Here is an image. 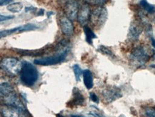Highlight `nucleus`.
<instances>
[{
    "mask_svg": "<svg viewBox=\"0 0 155 117\" xmlns=\"http://www.w3.org/2000/svg\"><path fill=\"white\" fill-rule=\"evenodd\" d=\"M68 51V49L67 48L57 55L44 57V58L36 59L34 60V64L40 65V66H51V65L59 64V63L62 62L66 58Z\"/></svg>",
    "mask_w": 155,
    "mask_h": 117,
    "instance_id": "obj_4",
    "label": "nucleus"
},
{
    "mask_svg": "<svg viewBox=\"0 0 155 117\" xmlns=\"http://www.w3.org/2000/svg\"><path fill=\"white\" fill-rule=\"evenodd\" d=\"M90 9H89V5L87 4H84L81 6L79 8L78 16H77V19H78L79 23L83 27L87 26V24L88 23L90 19Z\"/></svg>",
    "mask_w": 155,
    "mask_h": 117,
    "instance_id": "obj_10",
    "label": "nucleus"
},
{
    "mask_svg": "<svg viewBox=\"0 0 155 117\" xmlns=\"http://www.w3.org/2000/svg\"><path fill=\"white\" fill-rule=\"evenodd\" d=\"M73 71H74V75H75V79L77 82L80 81L81 76L83 74V71L81 69V67L79 66L78 64H74L73 66Z\"/></svg>",
    "mask_w": 155,
    "mask_h": 117,
    "instance_id": "obj_19",
    "label": "nucleus"
},
{
    "mask_svg": "<svg viewBox=\"0 0 155 117\" xmlns=\"http://www.w3.org/2000/svg\"><path fill=\"white\" fill-rule=\"evenodd\" d=\"M38 29V27L35 24H27L21 26L20 31H19V33L25 32V31H29L35 30V29Z\"/></svg>",
    "mask_w": 155,
    "mask_h": 117,
    "instance_id": "obj_21",
    "label": "nucleus"
},
{
    "mask_svg": "<svg viewBox=\"0 0 155 117\" xmlns=\"http://www.w3.org/2000/svg\"><path fill=\"white\" fill-rule=\"evenodd\" d=\"M39 77V73L35 66L28 61H24L20 72V80L25 86L31 87L35 84Z\"/></svg>",
    "mask_w": 155,
    "mask_h": 117,
    "instance_id": "obj_2",
    "label": "nucleus"
},
{
    "mask_svg": "<svg viewBox=\"0 0 155 117\" xmlns=\"http://www.w3.org/2000/svg\"><path fill=\"white\" fill-rule=\"evenodd\" d=\"M140 5L147 13L151 14V15L155 13V6L148 3L147 0H141Z\"/></svg>",
    "mask_w": 155,
    "mask_h": 117,
    "instance_id": "obj_15",
    "label": "nucleus"
},
{
    "mask_svg": "<svg viewBox=\"0 0 155 117\" xmlns=\"http://www.w3.org/2000/svg\"><path fill=\"white\" fill-rule=\"evenodd\" d=\"M2 117H27L25 109L5 104L1 108Z\"/></svg>",
    "mask_w": 155,
    "mask_h": 117,
    "instance_id": "obj_6",
    "label": "nucleus"
},
{
    "mask_svg": "<svg viewBox=\"0 0 155 117\" xmlns=\"http://www.w3.org/2000/svg\"><path fill=\"white\" fill-rule=\"evenodd\" d=\"M155 52L148 47L140 46L136 47L132 51L130 55V64L134 68H140L144 66L151 58H152Z\"/></svg>",
    "mask_w": 155,
    "mask_h": 117,
    "instance_id": "obj_1",
    "label": "nucleus"
},
{
    "mask_svg": "<svg viewBox=\"0 0 155 117\" xmlns=\"http://www.w3.org/2000/svg\"><path fill=\"white\" fill-rule=\"evenodd\" d=\"M90 99H92L93 102L96 103V104H99V99L98 96H97L94 92H91L90 93Z\"/></svg>",
    "mask_w": 155,
    "mask_h": 117,
    "instance_id": "obj_24",
    "label": "nucleus"
},
{
    "mask_svg": "<svg viewBox=\"0 0 155 117\" xmlns=\"http://www.w3.org/2000/svg\"><path fill=\"white\" fill-rule=\"evenodd\" d=\"M84 31L86 36V41L89 44H92L93 39L97 38V36L94 33L92 29H91L88 26H84Z\"/></svg>",
    "mask_w": 155,
    "mask_h": 117,
    "instance_id": "obj_14",
    "label": "nucleus"
},
{
    "mask_svg": "<svg viewBox=\"0 0 155 117\" xmlns=\"http://www.w3.org/2000/svg\"><path fill=\"white\" fill-rule=\"evenodd\" d=\"M143 27L141 23L137 21H134L131 24L129 29L128 37L130 40L136 41L140 38V36L142 33Z\"/></svg>",
    "mask_w": 155,
    "mask_h": 117,
    "instance_id": "obj_12",
    "label": "nucleus"
},
{
    "mask_svg": "<svg viewBox=\"0 0 155 117\" xmlns=\"http://www.w3.org/2000/svg\"><path fill=\"white\" fill-rule=\"evenodd\" d=\"M64 11L66 17H68L70 20L74 21L77 19L79 9L76 0H67L64 7Z\"/></svg>",
    "mask_w": 155,
    "mask_h": 117,
    "instance_id": "obj_8",
    "label": "nucleus"
},
{
    "mask_svg": "<svg viewBox=\"0 0 155 117\" xmlns=\"http://www.w3.org/2000/svg\"><path fill=\"white\" fill-rule=\"evenodd\" d=\"M84 1L87 5L101 7V6H103L104 4H106L108 2V0H84Z\"/></svg>",
    "mask_w": 155,
    "mask_h": 117,
    "instance_id": "obj_20",
    "label": "nucleus"
},
{
    "mask_svg": "<svg viewBox=\"0 0 155 117\" xmlns=\"http://www.w3.org/2000/svg\"><path fill=\"white\" fill-rule=\"evenodd\" d=\"M0 90H1V96H3L6 94H8L9 93L14 92L15 89H14L13 86L9 83L4 82L1 84Z\"/></svg>",
    "mask_w": 155,
    "mask_h": 117,
    "instance_id": "obj_16",
    "label": "nucleus"
},
{
    "mask_svg": "<svg viewBox=\"0 0 155 117\" xmlns=\"http://www.w3.org/2000/svg\"><path fill=\"white\" fill-rule=\"evenodd\" d=\"M13 18H15V16L13 15H8V16L1 15L0 16V21H7V20H9V19H13Z\"/></svg>",
    "mask_w": 155,
    "mask_h": 117,
    "instance_id": "obj_25",
    "label": "nucleus"
},
{
    "mask_svg": "<svg viewBox=\"0 0 155 117\" xmlns=\"http://www.w3.org/2000/svg\"><path fill=\"white\" fill-rule=\"evenodd\" d=\"M14 0H0V6L3 7V6L9 5Z\"/></svg>",
    "mask_w": 155,
    "mask_h": 117,
    "instance_id": "obj_26",
    "label": "nucleus"
},
{
    "mask_svg": "<svg viewBox=\"0 0 155 117\" xmlns=\"http://www.w3.org/2000/svg\"><path fill=\"white\" fill-rule=\"evenodd\" d=\"M103 99L106 104H110L122 96L121 90L117 87H108L102 93Z\"/></svg>",
    "mask_w": 155,
    "mask_h": 117,
    "instance_id": "obj_7",
    "label": "nucleus"
},
{
    "mask_svg": "<svg viewBox=\"0 0 155 117\" xmlns=\"http://www.w3.org/2000/svg\"><path fill=\"white\" fill-rule=\"evenodd\" d=\"M22 63L13 57H7L4 58L1 61V68L7 73L12 76H17L21 72Z\"/></svg>",
    "mask_w": 155,
    "mask_h": 117,
    "instance_id": "obj_3",
    "label": "nucleus"
},
{
    "mask_svg": "<svg viewBox=\"0 0 155 117\" xmlns=\"http://www.w3.org/2000/svg\"><path fill=\"white\" fill-rule=\"evenodd\" d=\"M70 117H86V116H81V115H71Z\"/></svg>",
    "mask_w": 155,
    "mask_h": 117,
    "instance_id": "obj_28",
    "label": "nucleus"
},
{
    "mask_svg": "<svg viewBox=\"0 0 155 117\" xmlns=\"http://www.w3.org/2000/svg\"><path fill=\"white\" fill-rule=\"evenodd\" d=\"M144 115L146 117H155V108L147 107L144 109Z\"/></svg>",
    "mask_w": 155,
    "mask_h": 117,
    "instance_id": "obj_23",
    "label": "nucleus"
},
{
    "mask_svg": "<svg viewBox=\"0 0 155 117\" xmlns=\"http://www.w3.org/2000/svg\"><path fill=\"white\" fill-rule=\"evenodd\" d=\"M83 80L85 86L87 89H91L94 86V82H93V75L92 71L89 69H85L83 71Z\"/></svg>",
    "mask_w": 155,
    "mask_h": 117,
    "instance_id": "obj_13",
    "label": "nucleus"
},
{
    "mask_svg": "<svg viewBox=\"0 0 155 117\" xmlns=\"http://www.w3.org/2000/svg\"><path fill=\"white\" fill-rule=\"evenodd\" d=\"M92 114L94 115V116H96V117H104V116H102V115H100L99 114H96V113H95V114Z\"/></svg>",
    "mask_w": 155,
    "mask_h": 117,
    "instance_id": "obj_29",
    "label": "nucleus"
},
{
    "mask_svg": "<svg viewBox=\"0 0 155 117\" xmlns=\"http://www.w3.org/2000/svg\"><path fill=\"white\" fill-rule=\"evenodd\" d=\"M107 17H108V12L106 8L102 7H98L91 13L90 15V22L96 28L102 27L106 22Z\"/></svg>",
    "mask_w": 155,
    "mask_h": 117,
    "instance_id": "obj_5",
    "label": "nucleus"
},
{
    "mask_svg": "<svg viewBox=\"0 0 155 117\" xmlns=\"http://www.w3.org/2000/svg\"><path fill=\"white\" fill-rule=\"evenodd\" d=\"M84 96H83L79 89L74 87L72 91V99L67 103V105L69 107H76L84 105Z\"/></svg>",
    "mask_w": 155,
    "mask_h": 117,
    "instance_id": "obj_11",
    "label": "nucleus"
},
{
    "mask_svg": "<svg viewBox=\"0 0 155 117\" xmlns=\"http://www.w3.org/2000/svg\"><path fill=\"white\" fill-rule=\"evenodd\" d=\"M21 26H19V27H15V28L10 29H5V30H2L1 32H0V35H1V38H3V37H6L7 36H10L15 33H19V31H20Z\"/></svg>",
    "mask_w": 155,
    "mask_h": 117,
    "instance_id": "obj_18",
    "label": "nucleus"
},
{
    "mask_svg": "<svg viewBox=\"0 0 155 117\" xmlns=\"http://www.w3.org/2000/svg\"><path fill=\"white\" fill-rule=\"evenodd\" d=\"M59 25L61 30L64 35L67 37H71L74 35V29L71 20L67 17H61L59 19Z\"/></svg>",
    "mask_w": 155,
    "mask_h": 117,
    "instance_id": "obj_9",
    "label": "nucleus"
},
{
    "mask_svg": "<svg viewBox=\"0 0 155 117\" xmlns=\"http://www.w3.org/2000/svg\"><path fill=\"white\" fill-rule=\"evenodd\" d=\"M56 116H57V117H64V116H62L61 114H57Z\"/></svg>",
    "mask_w": 155,
    "mask_h": 117,
    "instance_id": "obj_30",
    "label": "nucleus"
},
{
    "mask_svg": "<svg viewBox=\"0 0 155 117\" xmlns=\"http://www.w3.org/2000/svg\"><path fill=\"white\" fill-rule=\"evenodd\" d=\"M152 47L155 49V39L153 38H152Z\"/></svg>",
    "mask_w": 155,
    "mask_h": 117,
    "instance_id": "obj_27",
    "label": "nucleus"
},
{
    "mask_svg": "<svg viewBox=\"0 0 155 117\" xmlns=\"http://www.w3.org/2000/svg\"><path fill=\"white\" fill-rule=\"evenodd\" d=\"M98 51L99 52H101L103 54H105V55H107V56H109V57H113V53L112 51L109 49L108 47H104V46H100L99 47L98 49Z\"/></svg>",
    "mask_w": 155,
    "mask_h": 117,
    "instance_id": "obj_22",
    "label": "nucleus"
},
{
    "mask_svg": "<svg viewBox=\"0 0 155 117\" xmlns=\"http://www.w3.org/2000/svg\"><path fill=\"white\" fill-rule=\"evenodd\" d=\"M23 5L21 2L11 3L7 6V10L12 13H17L22 10Z\"/></svg>",
    "mask_w": 155,
    "mask_h": 117,
    "instance_id": "obj_17",
    "label": "nucleus"
}]
</instances>
